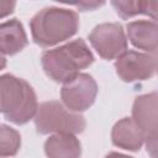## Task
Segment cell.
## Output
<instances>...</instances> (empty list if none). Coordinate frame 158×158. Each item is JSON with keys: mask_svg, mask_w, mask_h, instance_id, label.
Wrapping results in <instances>:
<instances>
[{"mask_svg": "<svg viewBox=\"0 0 158 158\" xmlns=\"http://www.w3.org/2000/svg\"><path fill=\"white\" fill-rule=\"evenodd\" d=\"M6 67V58L4 57V54L0 53V70L4 69Z\"/></svg>", "mask_w": 158, "mask_h": 158, "instance_id": "cell-18", "label": "cell"}, {"mask_svg": "<svg viewBox=\"0 0 158 158\" xmlns=\"http://www.w3.org/2000/svg\"><path fill=\"white\" fill-rule=\"evenodd\" d=\"M28 43L22 23L17 19L0 22V53L14 56L21 52Z\"/></svg>", "mask_w": 158, "mask_h": 158, "instance_id": "cell-11", "label": "cell"}, {"mask_svg": "<svg viewBox=\"0 0 158 158\" xmlns=\"http://www.w3.org/2000/svg\"><path fill=\"white\" fill-rule=\"evenodd\" d=\"M78 28V14L58 6L43 7L30 21L32 40L41 47H51L64 42L74 36Z\"/></svg>", "mask_w": 158, "mask_h": 158, "instance_id": "cell-1", "label": "cell"}, {"mask_svg": "<svg viewBox=\"0 0 158 158\" xmlns=\"http://www.w3.org/2000/svg\"><path fill=\"white\" fill-rule=\"evenodd\" d=\"M21 147L20 133L9 125H0V158L15 156Z\"/></svg>", "mask_w": 158, "mask_h": 158, "instance_id": "cell-14", "label": "cell"}, {"mask_svg": "<svg viewBox=\"0 0 158 158\" xmlns=\"http://www.w3.org/2000/svg\"><path fill=\"white\" fill-rule=\"evenodd\" d=\"M38 133H72L77 135L84 131L86 122L83 115L69 111L57 100L44 101L38 105L33 117Z\"/></svg>", "mask_w": 158, "mask_h": 158, "instance_id": "cell-4", "label": "cell"}, {"mask_svg": "<svg viewBox=\"0 0 158 158\" xmlns=\"http://www.w3.org/2000/svg\"><path fill=\"white\" fill-rule=\"evenodd\" d=\"M130 42L138 49L156 53L158 42V26L153 20H137L128 22L126 26Z\"/></svg>", "mask_w": 158, "mask_h": 158, "instance_id": "cell-9", "label": "cell"}, {"mask_svg": "<svg viewBox=\"0 0 158 158\" xmlns=\"http://www.w3.org/2000/svg\"><path fill=\"white\" fill-rule=\"evenodd\" d=\"M94 62V54L84 40L77 38L63 46L44 51L41 63L47 77L57 83H64L67 79L80 73Z\"/></svg>", "mask_w": 158, "mask_h": 158, "instance_id": "cell-2", "label": "cell"}, {"mask_svg": "<svg viewBox=\"0 0 158 158\" xmlns=\"http://www.w3.org/2000/svg\"><path fill=\"white\" fill-rule=\"evenodd\" d=\"M157 99L156 91L139 95L132 105V120L144 136L147 152L152 158L157 157Z\"/></svg>", "mask_w": 158, "mask_h": 158, "instance_id": "cell-7", "label": "cell"}, {"mask_svg": "<svg viewBox=\"0 0 158 158\" xmlns=\"http://www.w3.org/2000/svg\"><path fill=\"white\" fill-rule=\"evenodd\" d=\"M90 44L104 59H116L127 51V37L118 22H104L95 26L88 36Z\"/></svg>", "mask_w": 158, "mask_h": 158, "instance_id": "cell-6", "label": "cell"}, {"mask_svg": "<svg viewBox=\"0 0 158 158\" xmlns=\"http://www.w3.org/2000/svg\"><path fill=\"white\" fill-rule=\"evenodd\" d=\"M111 5L116 10L117 15L122 19H130L137 15H148L152 17L153 21L157 19V1H138V0H114Z\"/></svg>", "mask_w": 158, "mask_h": 158, "instance_id": "cell-13", "label": "cell"}, {"mask_svg": "<svg viewBox=\"0 0 158 158\" xmlns=\"http://www.w3.org/2000/svg\"><path fill=\"white\" fill-rule=\"evenodd\" d=\"M111 141L118 148L137 152L144 144V136L131 117H123L114 125Z\"/></svg>", "mask_w": 158, "mask_h": 158, "instance_id": "cell-10", "label": "cell"}, {"mask_svg": "<svg viewBox=\"0 0 158 158\" xmlns=\"http://www.w3.org/2000/svg\"><path fill=\"white\" fill-rule=\"evenodd\" d=\"M98 84L86 73H78L63 83L60 90L62 104L72 112L88 110L96 99Z\"/></svg>", "mask_w": 158, "mask_h": 158, "instance_id": "cell-5", "label": "cell"}, {"mask_svg": "<svg viewBox=\"0 0 158 158\" xmlns=\"http://www.w3.org/2000/svg\"><path fill=\"white\" fill-rule=\"evenodd\" d=\"M38 102L33 88L12 74L0 75V114L15 125H25L37 112Z\"/></svg>", "mask_w": 158, "mask_h": 158, "instance_id": "cell-3", "label": "cell"}, {"mask_svg": "<svg viewBox=\"0 0 158 158\" xmlns=\"http://www.w3.org/2000/svg\"><path fill=\"white\" fill-rule=\"evenodd\" d=\"M77 7H79L81 11H86V10H94L101 5H104V2H98V1H84V2H78L74 4Z\"/></svg>", "mask_w": 158, "mask_h": 158, "instance_id": "cell-16", "label": "cell"}, {"mask_svg": "<svg viewBox=\"0 0 158 158\" xmlns=\"http://www.w3.org/2000/svg\"><path fill=\"white\" fill-rule=\"evenodd\" d=\"M115 69L120 79L126 83L141 81L152 78L157 70L154 54L126 51L115 62Z\"/></svg>", "mask_w": 158, "mask_h": 158, "instance_id": "cell-8", "label": "cell"}, {"mask_svg": "<svg viewBox=\"0 0 158 158\" xmlns=\"http://www.w3.org/2000/svg\"><path fill=\"white\" fill-rule=\"evenodd\" d=\"M105 158H133V157H130V156H126L118 152H110L109 154L105 156Z\"/></svg>", "mask_w": 158, "mask_h": 158, "instance_id": "cell-17", "label": "cell"}, {"mask_svg": "<svg viewBox=\"0 0 158 158\" xmlns=\"http://www.w3.org/2000/svg\"><path fill=\"white\" fill-rule=\"evenodd\" d=\"M15 6H16L15 1H2V0H0V19L6 17L10 14H12L14 10H15Z\"/></svg>", "mask_w": 158, "mask_h": 158, "instance_id": "cell-15", "label": "cell"}, {"mask_svg": "<svg viewBox=\"0 0 158 158\" xmlns=\"http://www.w3.org/2000/svg\"><path fill=\"white\" fill-rule=\"evenodd\" d=\"M47 158H80V141L72 133H54L44 142Z\"/></svg>", "mask_w": 158, "mask_h": 158, "instance_id": "cell-12", "label": "cell"}]
</instances>
